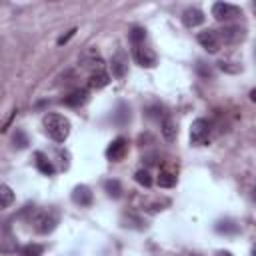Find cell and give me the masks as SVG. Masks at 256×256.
Masks as SVG:
<instances>
[{
	"label": "cell",
	"instance_id": "6",
	"mask_svg": "<svg viewBox=\"0 0 256 256\" xmlns=\"http://www.w3.org/2000/svg\"><path fill=\"white\" fill-rule=\"evenodd\" d=\"M196 40H198V44H200L206 52H210V54H216V52L220 50V46H222V42H220V38H218V32L212 30V28L198 32Z\"/></svg>",
	"mask_w": 256,
	"mask_h": 256
},
{
	"label": "cell",
	"instance_id": "18",
	"mask_svg": "<svg viewBox=\"0 0 256 256\" xmlns=\"http://www.w3.org/2000/svg\"><path fill=\"white\" fill-rule=\"evenodd\" d=\"M114 120H116V124H120V126L130 122V108H128V104H124V102L118 104V110H116V114H114Z\"/></svg>",
	"mask_w": 256,
	"mask_h": 256
},
{
	"label": "cell",
	"instance_id": "22",
	"mask_svg": "<svg viewBox=\"0 0 256 256\" xmlns=\"http://www.w3.org/2000/svg\"><path fill=\"white\" fill-rule=\"evenodd\" d=\"M218 66L224 70V72H230V74H238L242 72V64L240 62H230V60H220Z\"/></svg>",
	"mask_w": 256,
	"mask_h": 256
},
{
	"label": "cell",
	"instance_id": "3",
	"mask_svg": "<svg viewBox=\"0 0 256 256\" xmlns=\"http://www.w3.org/2000/svg\"><path fill=\"white\" fill-rule=\"evenodd\" d=\"M80 66L84 70H88L90 74H94V72L104 70V60H102V56H100V52L96 48H86L80 54Z\"/></svg>",
	"mask_w": 256,
	"mask_h": 256
},
{
	"label": "cell",
	"instance_id": "19",
	"mask_svg": "<svg viewBox=\"0 0 256 256\" xmlns=\"http://www.w3.org/2000/svg\"><path fill=\"white\" fill-rule=\"evenodd\" d=\"M104 190H106V194L110 198H120V194H122V186H120L118 180H106L104 182Z\"/></svg>",
	"mask_w": 256,
	"mask_h": 256
},
{
	"label": "cell",
	"instance_id": "12",
	"mask_svg": "<svg viewBox=\"0 0 256 256\" xmlns=\"http://www.w3.org/2000/svg\"><path fill=\"white\" fill-rule=\"evenodd\" d=\"M92 190L88 188V186H84V184H80V186H74V190H72V202L74 204H78V206H90L92 204Z\"/></svg>",
	"mask_w": 256,
	"mask_h": 256
},
{
	"label": "cell",
	"instance_id": "15",
	"mask_svg": "<svg viewBox=\"0 0 256 256\" xmlns=\"http://www.w3.org/2000/svg\"><path fill=\"white\" fill-rule=\"evenodd\" d=\"M34 162H36V168H38V172H42L44 176H52L56 170H54V166H52V160L46 156V154H42V152H36L34 154Z\"/></svg>",
	"mask_w": 256,
	"mask_h": 256
},
{
	"label": "cell",
	"instance_id": "1",
	"mask_svg": "<svg viewBox=\"0 0 256 256\" xmlns=\"http://www.w3.org/2000/svg\"><path fill=\"white\" fill-rule=\"evenodd\" d=\"M42 124H44L46 134L54 142H64L68 138V134H70V120L66 116H62V114H46Z\"/></svg>",
	"mask_w": 256,
	"mask_h": 256
},
{
	"label": "cell",
	"instance_id": "23",
	"mask_svg": "<svg viewBox=\"0 0 256 256\" xmlns=\"http://www.w3.org/2000/svg\"><path fill=\"white\" fill-rule=\"evenodd\" d=\"M134 180H136L140 186H144V188H150V186H152V176H150L148 170H138V172L134 174Z\"/></svg>",
	"mask_w": 256,
	"mask_h": 256
},
{
	"label": "cell",
	"instance_id": "5",
	"mask_svg": "<svg viewBox=\"0 0 256 256\" xmlns=\"http://www.w3.org/2000/svg\"><path fill=\"white\" fill-rule=\"evenodd\" d=\"M132 56H134V62H136L138 66H142V68H154V66L158 64L156 52H154L152 48L144 46V44H138V46H134V50H132Z\"/></svg>",
	"mask_w": 256,
	"mask_h": 256
},
{
	"label": "cell",
	"instance_id": "24",
	"mask_svg": "<svg viewBox=\"0 0 256 256\" xmlns=\"http://www.w3.org/2000/svg\"><path fill=\"white\" fill-rule=\"evenodd\" d=\"M42 252H44V246H40V244H26L20 250V256H42Z\"/></svg>",
	"mask_w": 256,
	"mask_h": 256
},
{
	"label": "cell",
	"instance_id": "27",
	"mask_svg": "<svg viewBox=\"0 0 256 256\" xmlns=\"http://www.w3.org/2000/svg\"><path fill=\"white\" fill-rule=\"evenodd\" d=\"M74 34H76V28H72V30H70V32H68L66 36H62V38H58V46H62V44H66V42H68V40H70V38H72Z\"/></svg>",
	"mask_w": 256,
	"mask_h": 256
},
{
	"label": "cell",
	"instance_id": "26",
	"mask_svg": "<svg viewBox=\"0 0 256 256\" xmlns=\"http://www.w3.org/2000/svg\"><path fill=\"white\" fill-rule=\"evenodd\" d=\"M14 146L16 148H26L28 146V136L22 132V130H16V134H14Z\"/></svg>",
	"mask_w": 256,
	"mask_h": 256
},
{
	"label": "cell",
	"instance_id": "20",
	"mask_svg": "<svg viewBox=\"0 0 256 256\" xmlns=\"http://www.w3.org/2000/svg\"><path fill=\"white\" fill-rule=\"evenodd\" d=\"M176 184V176L172 172H160L158 174V186L160 188H172Z\"/></svg>",
	"mask_w": 256,
	"mask_h": 256
},
{
	"label": "cell",
	"instance_id": "21",
	"mask_svg": "<svg viewBox=\"0 0 256 256\" xmlns=\"http://www.w3.org/2000/svg\"><path fill=\"white\" fill-rule=\"evenodd\" d=\"M144 38H146V30H144V28H140V26H134V28L130 30V42H132L134 46L142 44V42H144Z\"/></svg>",
	"mask_w": 256,
	"mask_h": 256
},
{
	"label": "cell",
	"instance_id": "7",
	"mask_svg": "<svg viewBox=\"0 0 256 256\" xmlns=\"http://www.w3.org/2000/svg\"><path fill=\"white\" fill-rule=\"evenodd\" d=\"M240 14V8L234 6V4H228V2H214L212 4V16L220 22H226V20H232Z\"/></svg>",
	"mask_w": 256,
	"mask_h": 256
},
{
	"label": "cell",
	"instance_id": "4",
	"mask_svg": "<svg viewBox=\"0 0 256 256\" xmlns=\"http://www.w3.org/2000/svg\"><path fill=\"white\" fill-rule=\"evenodd\" d=\"M210 136V124L204 118H196L190 126V142L194 146H204Z\"/></svg>",
	"mask_w": 256,
	"mask_h": 256
},
{
	"label": "cell",
	"instance_id": "16",
	"mask_svg": "<svg viewBox=\"0 0 256 256\" xmlns=\"http://www.w3.org/2000/svg\"><path fill=\"white\" fill-rule=\"evenodd\" d=\"M108 84H110V74H108L106 70L94 72V74H90V78H88V86L94 88V90H100V88H104V86H108Z\"/></svg>",
	"mask_w": 256,
	"mask_h": 256
},
{
	"label": "cell",
	"instance_id": "25",
	"mask_svg": "<svg viewBox=\"0 0 256 256\" xmlns=\"http://www.w3.org/2000/svg\"><path fill=\"white\" fill-rule=\"evenodd\" d=\"M216 232H224V234H236V232H238V224H234L232 220L218 222V224H216Z\"/></svg>",
	"mask_w": 256,
	"mask_h": 256
},
{
	"label": "cell",
	"instance_id": "9",
	"mask_svg": "<svg viewBox=\"0 0 256 256\" xmlns=\"http://www.w3.org/2000/svg\"><path fill=\"white\" fill-rule=\"evenodd\" d=\"M216 32H218L220 42H224V44H236L246 38V30L240 26H224L222 30H216Z\"/></svg>",
	"mask_w": 256,
	"mask_h": 256
},
{
	"label": "cell",
	"instance_id": "28",
	"mask_svg": "<svg viewBox=\"0 0 256 256\" xmlns=\"http://www.w3.org/2000/svg\"><path fill=\"white\" fill-rule=\"evenodd\" d=\"M216 256H234L232 252H228V250H218L216 252Z\"/></svg>",
	"mask_w": 256,
	"mask_h": 256
},
{
	"label": "cell",
	"instance_id": "8",
	"mask_svg": "<svg viewBox=\"0 0 256 256\" xmlns=\"http://www.w3.org/2000/svg\"><path fill=\"white\" fill-rule=\"evenodd\" d=\"M126 152H128V140L122 138V136H118L116 140H112V142L108 144V148H106V158H108L110 162H120V160L126 156Z\"/></svg>",
	"mask_w": 256,
	"mask_h": 256
},
{
	"label": "cell",
	"instance_id": "10",
	"mask_svg": "<svg viewBox=\"0 0 256 256\" xmlns=\"http://www.w3.org/2000/svg\"><path fill=\"white\" fill-rule=\"evenodd\" d=\"M110 68H112V76L114 78H124V74H126V70H128V56H126V52H122V50H118L114 56H112V60H110Z\"/></svg>",
	"mask_w": 256,
	"mask_h": 256
},
{
	"label": "cell",
	"instance_id": "17",
	"mask_svg": "<svg viewBox=\"0 0 256 256\" xmlns=\"http://www.w3.org/2000/svg\"><path fill=\"white\" fill-rule=\"evenodd\" d=\"M12 202H14V192H12V188H10L8 184H0V210L12 206Z\"/></svg>",
	"mask_w": 256,
	"mask_h": 256
},
{
	"label": "cell",
	"instance_id": "14",
	"mask_svg": "<svg viewBox=\"0 0 256 256\" xmlns=\"http://www.w3.org/2000/svg\"><path fill=\"white\" fill-rule=\"evenodd\" d=\"M160 132H162V136H164V140L166 142H174L176 140V136H178V128H176V122L172 120V118H164L162 120V124H160Z\"/></svg>",
	"mask_w": 256,
	"mask_h": 256
},
{
	"label": "cell",
	"instance_id": "13",
	"mask_svg": "<svg viewBox=\"0 0 256 256\" xmlns=\"http://www.w3.org/2000/svg\"><path fill=\"white\" fill-rule=\"evenodd\" d=\"M86 102H88V90H84V88H78V90H74V92H70L68 96L62 98V104H66L70 108H78Z\"/></svg>",
	"mask_w": 256,
	"mask_h": 256
},
{
	"label": "cell",
	"instance_id": "2",
	"mask_svg": "<svg viewBox=\"0 0 256 256\" xmlns=\"http://www.w3.org/2000/svg\"><path fill=\"white\" fill-rule=\"evenodd\" d=\"M30 224L34 232L38 234H50L58 224V214L54 210H36L30 218Z\"/></svg>",
	"mask_w": 256,
	"mask_h": 256
},
{
	"label": "cell",
	"instance_id": "11",
	"mask_svg": "<svg viewBox=\"0 0 256 256\" xmlns=\"http://www.w3.org/2000/svg\"><path fill=\"white\" fill-rule=\"evenodd\" d=\"M204 12L202 10H198V8H186L184 12H182V24L186 26V28H196V26H200L202 22H204Z\"/></svg>",
	"mask_w": 256,
	"mask_h": 256
}]
</instances>
